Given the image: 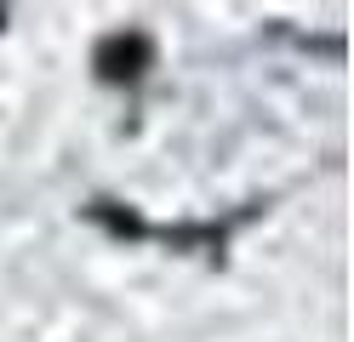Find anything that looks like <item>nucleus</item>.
Here are the masks:
<instances>
[{
    "label": "nucleus",
    "instance_id": "obj_1",
    "mask_svg": "<svg viewBox=\"0 0 354 342\" xmlns=\"http://www.w3.org/2000/svg\"><path fill=\"white\" fill-rule=\"evenodd\" d=\"M149 63V40L143 35H115L97 46V75L103 80H138Z\"/></svg>",
    "mask_w": 354,
    "mask_h": 342
}]
</instances>
